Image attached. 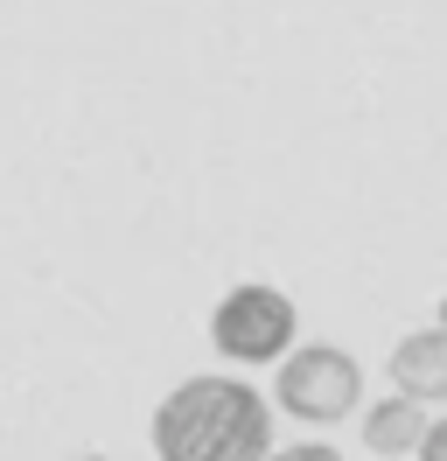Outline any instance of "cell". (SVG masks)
I'll use <instances>...</instances> for the list:
<instances>
[{
	"label": "cell",
	"instance_id": "5b68a950",
	"mask_svg": "<svg viewBox=\"0 0 447 461\" xmlns=\"http://www.w3.org/2000/svg\"><path fill=\"white\" fill-rule=\"evenodd\" d=\"M426 405L419 399H406V392H385L378 405H363V447L378 461H391V455H419V440H426Z\"/></svg>",
	"mask_w": 447,
	"mask_h": 461
},
{
	"label": "cell",
	"instance_id": "7a4b0ae2",
	"mask_svg": "<svg viewBox=\"0 0 447 461\" xmlns=\"http://www.w3.org/2000/svg\"><path fill=\"white\" fill-rule=\"evenodd\" d=\"M273 405L301 427H335V420L363 412V364L335 343H294L279 357Z\"/></svg>",
	"mask_w": 447,
	"mask_h": 461
},
{
	"label": "cell",
	"instance_id": "ba28073f",
	"mask_svg": "<svg viewBox=\"0 0 447 461\" xmlns=\"http://www.w3.org/2000/svg\"><path fill=\"white\" fill-rule=\"evenodd\" d=\"M78 461H112V455H78Z\"/></svg>",
	"mask_w": 447,
	"mask_h": 461
},
{
	"label": "cell",
	"instance_id": "3957f363",
	"mask_svg": "<svg viewBox=\"0 0 447 461\" xmlns=\"http://www.w3.org/2000/svg\"><path fill=\"white\" fill-rule=\"evenodd\" d=\"M294 336H301V308H294V294L266 287V280H245L210 308V343L231 364H279Z\"/></svg>",
	"mask_w": 447,
	"mask_h": 461
},
{
	"label": "cell",
	"instance_id": "9c48e42d",
	"mask_svg": "<svg viewBox=\"0 0 447 461\" xmlns=\"http://www.w3.org/2000/svg\"><path fill=\"white\" fill-rule=\"evenodd\" d=\"M441 329H447V301H441Z\"/></svg>",
	"mask_w": 447,
	"mask_h": 461
},
{
	"label": "cell",
	"instance_id": "8992f818",
	"mask_svg": "<svg viewBox=\"0 0 447 461\" xmlns=\"http://www.w3.org/2000/svg\"><path fill=\"white\" fill-rule=\"evenodd\" d=\"M266 461H342V447H329V440H287Z\"/></svg>",
	"mask_w": 447,
	"mask_h": 461
},
{
	"label": "cell",
	"instance_id": "52a82bcc",
	"mask_svg": "<svg viewBox=\"0 0 447 461\" xmlns=\"http://www.w3.org/2000/svg\"><path fill=\"white\" fill-rule=\"evenodd\" d=\"M419 461H447V420H433V427H426V440H419Z\"/></svg>",
	"mask_w": 447,
	"mask_h": 461
},
{
	"label": "cell",
	"instance_id": "277c9868",
	"mask_svg": "<svg viewBox=\"0 0 447 461\" xmlns=\"http://www.w3.org/2000/svg\"><path fill=\"white\" fill-rule=\"evenodd\" d=\"M385 377L391 392H406L419 405H447V329H413V336H398L385 357Z\"/></svg>",
	"mask_w": 447,
	"mask_h": 461
},
{
	"label": "cell",
	"instance_id": "6da1fadb",
	"mask_svg": "<svg viewBox=\"0 0 447 461\" xmlns=\"http://www.w3.org/2000/svg\"><path fill=\"white\" fill-rule=\"evenodd\" d=\"M154 455L161 461H266L273 455V399L245 377H182L154 405Z\"/></svg>",
	"mask_w": 447,
	"mask_h": 461
}]
</instances>
